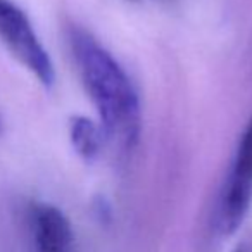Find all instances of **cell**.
<instances>
[{
    "mask_svg": "<svg viewBox=\"0 0 252 252\" xmlns=\"http://www.w3.org/2000/svg\"><path fill=\"white\" fill-rule=\"evenodd\" d=\"M69 47L104 137L118 147L131 149L140 135V104L128 74L87 30L73 26Z\"/></svg>",
    "mask_w": 252,
    "mask_h": 252,
    "instance_id": "cell-1",
    "label": "cell"
},
{
    "mask_svg": "<svg viewBox=\"0 0 252 252\" xmlns=\"http://www.w3.org/2000/svg\"><path fill=\"white\" fill-rule=\"evenodd\" d=\"M0 42L43 87H52L56 71L49 52L40 42L28 16L11 0H0Z\"/></svg>",
    "mask_w": 252,
    "mask_h": 252,
    "instance_id": "cell-2",
    "label": "cell"
},
{
    "mask_svg": "<svg viewBox=\"0 0 252 252\" xmlns=\"http://www.w3.org/2000/svg\"><path fill=\"white\" fill-rule=\"evenodd\" d=\"M252 202V118L238 142L230 175L223 187L216 213L220 235L230 237L240 228Z\"/></svg>",
    "mask_w": 252,
    "mask_h": 252,
    "instance_id": "cell-3",
    "label": "cell"
},
{
    "mask_svg": "<svg viewBox=\"0 0 252 252\" xmlns=\"http://www.w3.org/2000/svg\"><path fill=\"white\" fill-rule=\"evenodd\" d=\"M30 228L35 252H74V235L69 220L52 204H32Z\"/></svg>",
    "mask_w": 252,
    "mask_h": 252,
    "instance_id": "cell-4",
    "label": "cell"
},
{
    "mask_svg": "<svg viewBox=\"0 0 252 252\" xmlns=\"http://www.w3.org/2000/svg\"><path fill=\"white\" fill-rule=\"evenodd\" d=\"M69 137L73 149L85 161H94L100 154L104 131L85 116H74L69 121Z\"/></svg>",
    "mask_w": 252,
    "mask_h": 252,
    "instance_id": "cell-5",
    "label": "cell"
},
{
    "mask_svg": "<svg viewBox=\"0 0 252 252\" xmlns=\"http://www.w3.org/2000/svg\"><path fill=\"white\" fill-rule=\"evenodd\" d=\"M4 133V119H2V116H0V135Z\"/></svg>",
    "mask_w": 252,
    "mask_h": 252,
    "instance_id": "cell-6",
    "label": "cell"
},
{
    "mask_svg": "<svg viewBox=\"0 0 252 252\" xmlns=\"http://www.w3.org/2000/svg\"><path fill=\"white\" fill-rule=\"evenodd\" d=\"M235 252H245V251H244V249H242V247H238V249H237V251H235Z\"/></svg>",
    "mask_w": 252,
    "mask_h": 252,
    "instance_id": "cell-7",
    "label": "cell"
}]
</instances>
